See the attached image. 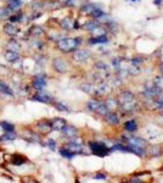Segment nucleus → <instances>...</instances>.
<instances>
[{"label": "nucleus", "mask_w": 163, "mask_h": 183, "mask_svg": "<svg viewBox=\"0 0 163 183\" xmlns=\"http://www.w3.org/2000/svg\"><path fill=\"white\" fill-rule=\"evenodd\" d=\"M61 26H62L65 29H70V28H72V27H73V22L71 21L70 18H65L63 21L61 22Z\"/></svg>", "instance_id": "obj_26"}, {"label": "nucleus", "mask_w": 163, "mask_h": 183, "mask_svg": "<svg viewBox=\"0 0 163 183\" xmlns=\"http://www.w3.org/2000/svg\"><path fill=\"white\" fill-rule=\"evenodd\" d=\"M16 138V134L13 132H6L4 135L0 137V140H13Z\"/></svg>", "instance_id": "obj_22"}, {"label": "nucleus", "mask_w": 163, "mask_h": 183, "mask_svg": "<svg viewBox=\"0 0 163 183\" xmlns=\"http://www.w3.org/2000/svg\"><path fill=\"white\" fill-rule=\"evenodd\" d=\"M0 126H1L3 131H5V132H13V131H15V127H13V125L9 123V122H6V121L0 122Z\"/></svg>", "instance_id": "obj_20"}, {"label": "nucleus", "mask_w": 163, "mask_h": 183, "mask_svg": "<svg viewBox=\"0 0 163 183\" xmlns=\"http://www.w3.org/2000/svg\"><path fill=\"white\" fill-rule=\"evenodd\" d=\"M1 131H3V128H1V126H0V133H1Z\"/></svg>", "instance_id": "obj_37"}, {"label": "nucleus", "mask_w": 163, "mask_h": 183, "mask_svg": "<svg viewBox=\"0 0 163 183\" xmlns=\"http://www.w3.org/2000/svg\"><path fill=\"white\" fill-rule=\"evenodd\" d=\"M124 130L127 132H135L138 130V125L137 122H135L134 120H130V121H127L124 123Z\"/></svg>", "instance_id": "obj_16"}, {"label": "nucleus", "mask_w": 163, "mask_h": 183, "mask_svg": "<svg viewBox=\"0 0 163 183\" xmlns=\"http://www.w3.org/2000/svg\"><path fill=\"white\" fill-rule=\"evenodd\" d=\"M129 144L134 145V147H139V148H145L146 147V140L141 139V138H129Z\"/></svg>", "instance_id": "obj_14"}, {"label": "nucleus", "mask_w": 163, "mask_h": 183, "mask_svg": "<svg viewBox=\"0 0 163 183\" xmlns=\"http://www.w3.org/2000/svg\"><path fill=\"white\" fill-rule=\"evenodd\" d=\"M89 43L90 44H105L107 43V38L105 36H99L96 38H91L89 40Z\"/></svg>", "instance_id": "obj_19"}, {"label": "nucleus", "mask_w": 163, "mask_h": 183, "mask_svg": "<svg viewBox=\"0 0 163 183\" xmlns=\"http://www.w3.org/2000/svg\"><path fill=\"white\" fill-rule=\"evenodd\" d=\"M60 154L62 155V156L67 158V159H72V158L74 156V153L70 151L68 149H62V150H60Z\"/></svg>", "instance_id": "obj_28"}, {"label": "nucleus", "mask_w": 163, "mask_h": 183, "mask_svg": "<svg viewBox=\"0 0 163 183\" xmlns=\"http://www.w3.org/2000/svg\"><path fill=\"white\" fill-rule=\"evenodd\" d=\"M88 107H89L91 111L98 112L99 115H104V116L108 111L106 104L101 103V101H99V100H90L89 103H88Z\"/></svg>", "instance_id": "obj_3"}, {"label": "nucleus", "mask_w": 163, "mask_h": 183, "mask_svg": "<svg viewBox=\"0 0 163 183\" xmlns=\"http://www.w3.org/2000/svg\"><path fill=\"white\" fill-rule=\"evenodd\" d=\"M91 15H93L94 17H100V16H102V15H104V12L101 11V10H99V9H96V10H95V11L91 13Z\"/></svg>", "instance_id": "obj_33"}, {"label": "nucleus", "mask_w": 163, "mask_h": 183, "mask_svg": "<svg viewBox=\"0 0 163 183\" xmlns=\"http://www.w3.org/2000/svg\"><path fill=\"white\" fill-rule=\"evenodd\" d=\"M96 27H99V23L96 21H89V22H86L85 26H84V28L88 29V31H94Z\"/></svg>", "instance_id": "obj_23"}, {"label": "nucleus", "mask_w": 163, "mask_h": 183, "mask_svg": "<svg viewBox=\"0 0 163 183\" xmlns=\"http://www.w3.org/2000/svg\"><path fill=\"white\" fill-rule=\"evenodd\" d=\"M90 57V53L88 50H76L73 54V60L78 61V62H83Z\"/></svg>", "instance_id": "obj_6"}, {"label": "nucleus", "mask_w": 163, "mask_h": 183, "mask_svg": "<svg viewBox=\"0 0 163 183\" xmlns=\"http://www.w3.org/2000/svg\"><path fill=\"white\" fill-rule=\"evenodd\" d=\"M52 66H54V69H55V71H57L60 73H65L67 71V69H68V67H67V64L65 62V60L60 59V57L54 59Z\"/></svg>", "instance_id": "obj_5"}, {"label": "nucleus", "mask_w": 163, "mask_h": 183, "mask_svg": "<svg viewBox=\"0 0 163 183\" xmlns=\"http://www.w3.org/2000/svg\"><path fill=\"white\" fill-rule=\"evenodd\" d=\"M119 105L125 111H134L135 106H137V100L130 92H124L119 97Z\"/></svg>", "instance_id": "obj_1"}, {"label": "nucleus", "mask_w": 163, "mask_h": 183, "mask_svg": "<svg viewBox=\"0 0 163 183\" xmlns=\"http://www.w3.org/2000/svg\"><path fill=\"white\" fill-rule=\"evenodd\" d=\"M49 147L52 149V150H54V149H55V142H54V140H49Z\"/></svg>", "instance_id": "obj_36"}, {"label": "nucleus", "mask_w": 163, "mask_h": 183, "mask_svg": "<svg viewBox=\"0 0 163 183\" xmlns=\"http://www.w3.org/2000/svg\"><path fill=\"white\" fill-rule=\"evenodd\" d=\"M0 92H3V93H5V94H8V95H12L13 94V92H12V89L11 88L6 84L4 81H0Z\"/></svg>", "instance_id": "obj_18"}, {"label": "nucleus", "mask_w": 163, "mask_h": 183, "mask_svg": "<svg viewBox=\"0 0 163 183\" xmlns=\"http://www.w3.org/2000/svg\"><path fill=\"white\" fill-rule=\"evenodd\" d=\"M90 150L95 154L98 155V156H106L110 151V149H107V147L102 143H99V142H91L90 143Z\"/></svg>", "instance_id": "obj_4"}, {"label": "nucleus", "mask_w": 163, "mask_h": 183, "mask_svg": "<svg viewBox=\"0 0 163 183\" xmlns=\"http://www.w3.org/2000/svg\"><path fill=\"white\" fill-rule=\"evenodd\" d=\"M50 126H51V130L54 131H61L66 126V121L63 118H54L50 122Z\"/></svg>", "instance_id": "obj_7"}, {"label": "nucleus", "mask_w": 163, "mask_h": 183, "mask_svg": "<svg viewBox=\"0 0 163 183\" xmlns=\"http://www.w3.org/2000/svg\"><path fill=\"white\" fill-rule=\"evenodd\" d=\"M23 137L26 138V140H31V142H39V137L36 134V133H33V132H26Z\"/></svg>", "instance_id": "obj_21"}, {"label": "nucleus", "mask_w": 163, "mask_h": 183, "mask_svg": "<svg viewBox=\"0 0 163 183\" xmlns=\"http://www.w3.org/2000/svg\"><path fill=\"white\" fill-rule=\"evenodd\" d=\"M80 88L82 89H84V92H86V93H94V87L90 86V84H83Z\"/></svg>", "instance_id": "obj_30"}, {"label": "nucleus", "mask_w": 163, "mask_h": 183, "mask_svg": "<svg viewBox=\"0 0 163 183\" xmlns=\"http://www.w3.org/2000/svg\"><path fill=\"white\" fill-rule=\"evenodd\" d=\"M80 38H65L57 42V46L61 51L63 53H70L74 50L77 46L80 44Z\"/></svg>", "instance_id": "obj_2"}, {"label": "nucleus", "mask_w": 163, "mask_h": 183, "mask_svg": "<svg viewBox=\"0 0 163 183\" xmlns=\"http://www.w3.org/2000/svg\"><path fill=\"white\" fill-rule=\"evenodd\" d=\"M38 128H40L43 132L51 131V126H50V123H47V122H40V123H38Z\"/></svg>", "instance_id": "obj_24"}, {"label": "nucleus", "mask_w": 163, "mask_h": 183, "mask_svg": "<svg viewBox=\"0 0 163 183\" xmlns=\"http://www.w3.org/2000/svg\"><path fill=\"white\" fill-rule=\"evenodd\" d=\"M105 117H106V121H107V123H110V125H113V126H116L119 123V118L118 116L114 112H108L105 115Z\"/></svg>", "instance_id": "obj_9"}, {"label": "nucleus", "mask_w": 163, "mask_h": 183, "mask_svg": "<svg viewBox=\"0 0 163 183\" xmlns=\"http://www.w3.org/2000/svg\"><path fill=\"white\" fill-rule=\"evenodd\" d=\"M61 131H62V133L66 135V137H68V138H73V137H76V135H77V130L74 127H72V126H67L66 125Z\"/></svg>", "instance_id": "obj_11"}, {"label": "nucleus", "mask_w": 163, "mask_h": 183, "mask_svg": "<svg viewBox=\"0 0 163 183\" xmlns=\"http://www.w3.org/2000/svg\"><path fill=\"white\" fill-rule=\"evenodd\" d=\"M31 33L33 36H42L43 34V29L40 28V27H32L31 28Z\"/></svg>", "instance_id": "obj_29"}, {"label": "nucleus", "mask_w": 163, "mask_h": 183, "mask_svg": "<svg viewBox=\"0 0 163 183\" xmlns=\"http://www.w3.org/2000/svg\"><path fill=\"white\" fill-rule=\"evenodd\" d=\"M33 100L40 101V103H50L51 98L47 95V94H45L42 89H40V90H38V93L36 94V95H33Z\"/></svg>", "instance_id": "obj_8"}, {"label": "nucleus", "mask_w": 163, "mask_h": 183, "mask_svg": "<svg viewBox=\"0 0 163 183\" xmlns=\"http://www.w3.org/2000/svg\"><path fill=\"white\" fill-rule=\"evenodd\" d=\"M95 179H106V175H102V173H99L95 176Z\"/></svg>", "instance_id": "obj_35"}, {"label": "nucleus", "mask_w": 163, "mask_h": 183, "mask_svg": "<svg viewBox=\"0 0 163 183\" xmlns=\"http://www.w3.org/2000/svg\"><path fill=\"white\" fill-rule=\"evenodd\" d=\"M67 149H68L70 151H72V153H78V154H82V153H85L84 150H83V147H82L80 144H76V143H70L68 145H67Z\"/></svg>", "instance_id": "obj_15"}, {"label": "nucleus", "mask_w": 163, "mask_h": 183, "mask_svg": "<svg viewBox=\"0 0 163 183\" xmlns=\"http://www.w3.org/2000/svg\"><path fill=\"white\" fill-rule=\"evenodd\" d=\"M46 86V81L43 77H36L33 79V87L36 88L37 90H40Z\"/></svg>", "instance_id": "obj_13"}, {"label": "nucleus", "mask_w": 163, "mask_h": 183, "mask_svg": "<svg viewBox=\"0 0 163 183\" xmlns=\"http://www.w3.org/2000/svg\"><path fill=\"white\" fill-rule=\"evenodd\" d=\"M150 151H151V154L153 155V156H157V155L161 154V148L160 147H153L152 149H150Z\"/></svg>", "instance_id": "obj_31"}, {"label": "nucleus", "mask_w": 163, "mask_h": 183, "mask_svg": "<svg viewBox=\"0 0 163 183\" xmlns=\"http://www.w3.org/2000/svg\"><path fill=\"white\" fill-rule=\"evenodd\" d=\"M21 20V15H16V16H11L9 18V21L10 22H16V21H20Z\"/></svg>", "instance_id": "obj_34"}, {"label": "nucleus", "mask_w": 163, "mask_h": 183, "mask_svg": "<svg viewBox=\"0 0 163 183\" xmlns=\"http://www.w3.org/2000/svg\"><path fill=\"white\" fill-rule=\"evenodd\" d=\"M5 60L8 61V62H15V61L18 60L20 55H18V53L17 51H13V50H8L5 53Z\"/></svg>", "instance_id": "obj_10"}, {"label": "nucleus", "mask_w": 163, "mask_h": 183, "mask_svg": "<svg viewBox=\"0 0 163 183\" xmlns=\"http://www.w3.org/2000/svg\"><path fill=\"white\" fill-rule=\"evenodd\" d=\"M26 162V158H23V156H18V155H16L15 158H13V160H12V164L13 165H22V164H24Z\"/></svg>", "instance_id": "obj_25"}, {"label": "nucleus", "mask_w": 163, "mask_h": 183, "mask_svg": "<svg viewBox=\"0 0 163 183\" xmlns=\"http://www.w3.org/2000/svg\"><path fill=\"white\" fill-rule=\"evenodd\" d=\"M9 50H13V51H18L20 45L17 44L16 40H9Z\"/></svg>", "instance_id": "obj_27"}, {"label": "nucleus", "mask_w": 163, "mask_h": 183, "mask_svg": "<svg viewBox=\"0 0 163 183\" xmlns=\"http://www.w3.org/2000/svg\"><path fill=\"white\" fill-rule=\"evenodd\" d=\"M55 106H56V109L57 110H60V111H70V109L67 106H65L63 104H61V103H57V104H55Z\"/></svg>", "instance_id": "obj_32"}, {"label": "nucleus", "mask_w": 163, "mask_h": 183, "mask_svg": "<svg viewBox=\"0 0 163 183\" xmlns=\"http://www.w3.org/2000/svg\"><path fill=\"white\" fill-rule=\"evenodd\" d=\"M96 9H99V5H95V4H88V5L83 6L80 11L83 12V13H93Z\"/></svg>", "instance_id": "obj_17"}, {"label": "nucleus", "mask_w": 163, "mask_h": 183, "mask_svg": "<svg viewBox=\"0 0 163 183\" xmlns=\"http://www.w3.org/2000/svg\"><path fill=\"white\" fill-rule=\"evenodd\" d=\"M4 32L6 33V34H9V36H16L18 29H17L16 26H13L11 22H9V23H6L4 26Z\"/></svg>", "instance_id": "obj_12"}]
</instances>
